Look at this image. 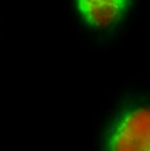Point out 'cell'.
<instances>
[{"label":"cell","mask_w":150,"mask_h":151,"mask_svg":"<svg viewBox=\"0 0 150 151\" xmlns=\"http://www.w3.org/2000/svg\"><path fill=\"white\" fill-rule=\"evenodd\" d=\"M106 150L150 151V107L126 110L107 127L104 139Z\"/></svg>","instance_id":"obj_1"},{"label":"cell","mask_w":150,"mask_h":151,"mask_svg":"<svg viewBox=\"0 0 150 151\" xmlns=\"http://www.w3.org/2000/svg\"><path fill=\"white\" fill-rule=\"evenodd\" d=\"M84 22L96 29H106L123 18L130 0H75Z\"/></svg>","instance_id":"obj_2"}]
</instances>
